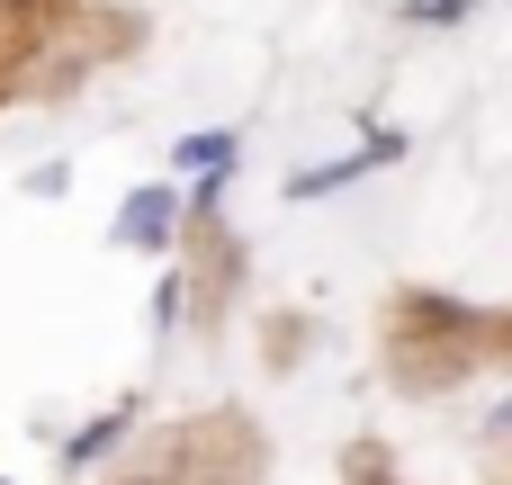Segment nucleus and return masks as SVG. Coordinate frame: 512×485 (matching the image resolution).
<instances>
[{"label": "nucleus", "mask_w": 512, "mask_h": 485, "mask_svg": "<svg viewBox=\"0 0 512 485\" xmlns=\"http://www.w3.org/2000/svg\"><path fill=\"white\" fill-rule=\"evenodd\" d=\"M180 162H189V171H225L234 144H225V135H198V144H180Z\"/></svg>", "instance_id": "f03ea898"}, {"label": "nucleus", "mask_w": 512, "mask_h": 485, "mask_svg": "<svg viewBox=\"0 0 512 485\" xmlns=\"http://www.w3.org/2000/svg\"><path fill=\"white\" fill-rule=\"evenodd\" d=\"M162 225H171V198H162V189H144V198L126 207V243H162Z\"/></svg>", "instance_id": "f257e3e1"}]
</instances>
